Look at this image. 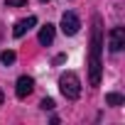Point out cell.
Returning <instances> with one entry per match:
<instances>
[{
  "label": "cell",
  "mask_w": 125,
  "mask_h": 125,
  "mask_svg": "<svg viewBox=\"0 0 125 125\" xmlns=\"http://www.w3.org/2000/svg\"><path fill=\"white\" fill-rule=\"evenodd\" d=\"M3 98H5V96H3V91H0V103H3Z\"/></svg>",
  "instance_id": "cell-13"
},
{
  "label": "cell",
  "mask_w": 125,
  "mask_h": 125,
  "mask_svg": "<svg viewBox=\"0 0 125 125\" xmlns=\"http://www.w3.org/2000/svg\"><path fill=\"white\" fill-rule=\"evenodd\" d=\"M101 52H103V27L101 17H93V34H91V54H88V81L91 86L101 83Z\"/></svg>",
  "instance_id": "cell-1"
},
{
  "label": "cell",
  "mask_w": 125,
  "mask_h": 125,
  "mask_svg": "<svg viewBox=\"0 0 125 125\" xmlns=\"http://www.w3.org/2000/svg\"><path fill=\"white\" fill-rule=\"evenodd\" d=\"M34 25H37V17H34V15H30V17L20 20V22L12 27V34H15V37H22V34H25V32H30Z\"/></svg>",
  "instance_id": "cell-6"
},
{
  "label": "cell",
  "mask_w": 125,
  "mask_h": 125,
  "mask_svg": "<svg viewBox=\"0 0 125 125\" xmlns=\"http://www.w3.org/2000/svg\"><path fill=\"white\" fill-rule=\"evenodd\" d=\"M39 3H49V0H39Z\"/></svg>",
  "instance_id": "cell-14"
},
{
  "label": "cell",
  "mask_w": 125,
  "mask_h": 125,
  "mask_svg": "<svg viewBox=\"0 0 125 125\" xmlns=\"http://www.w3.org/2000/svg\"><path fill=\"white\" fill-rule=\"evenodd\" d=\"M52 42H54V25H49V22H47V25L39 30V44H44V47H47V44H52Z\"/></svg>",
  "instance_id": "cell-7"
},
{
  "label": "cell",
  "mask_w": 125,
  "mask_h": 125,
  "mask_svg": "<svg viewBox=\"0 0 125 125\" xmlns=\"http://www.w3.org/2000/svg\"><path fill=\"white\" fill-rule=\"evenodd\" d=\"M105 103H108V105H115V108H118V105H123V103H125V98H123L120 93H108V96H105Z\"/></svg>",
  "instance_id": "cell-9"
},
{
  "label": "cell",
  "mask_w": 125,
  "mask_h": 125,
  "mask_svg": "<svg viewBox=\"0 0 125 125\" xmlns=\"http://www.w3.org/2000/svg\"><path fill=\"white\" fill-rule=\"evenodd\" d=\"M79 27H81V22H79V17L74 15V12H64L61 15V32L64 34H76L79 32Z\"/></svg>",
  "instance_id": "cell-4"
},
{
  "label": "cell",
  "mask_w": 125,
  "mask_h": 125,
  "mask_svg": "<svg viewBox=\"0 0 125 125\" xmlns=\"http://www.w3.org/2000/svg\"><path fill=\"white\" fill-rule=\"evenodd\" d=\"M32 88H34V81L30 76H20L17 79V86H15V93H17V98H27L32 93Z\"/></svg>",
  "instance_id": "cell-5"
},
{
  "label": "cell",
  "mask_w": 125,
  "mask_h": 125,
  "mask_svg": "<svg viewBox=\"0 0 125 125\" xmlns=\"http://www.w3.org/2000/svg\"><path fill=\"white\" fill-rule=\"evenodd\" d=\"M59 91H61V96H64V98L76 101V98L81 96V81H79V76H76L74 71L61 74V76H59Z\"/></svg>",
  "instance_id": "cell-2"
},
{
  "label": "cell",
  "mask_w": 125,
  "mask_h": 125,
  "mask_svg": "<svg viewBox=\"0 0 125 125\" xmlns=\"http://www.w3.org/2000/svg\"><path fill=\"white\" fill-rule=\"evenodd\" d=\"M61 61H66V54H59V56L54 59V64H61Z\"/></svg>",
  "instance_id": "cell-12"
},
{
  "label": "cell",
  "mask_w": 125,
  "mask_h": 125,
  "mask_svg": "<svg viewBox=\"0 0 125 125\" xmlns=\"http://www.w3.org/2000/svg\"><path fill=\"white\" fill-rule=\"evenodd\" d=\"M125 47V30L123 27H113L108 34V49L110 52H120Z\"/></svg>",
  "instance_id": "cell-3"
},
{
  "label": "cell",
  "mask_w": 125,
  "mask_h": 125,
  "mask_svg": "<svg viewBox=\"0 0 125 125\" xmlns=\"http://www.w3.org/2000/svg\"><path fill=\"white\" fill-rule=\"evenodd\" d=\"M15 59H17V54H15L12 49H5L3 54H0V61H3L5 66H10V64H15Z\"/></svg>",
  "instance_id": "cell-8"
},
{
  "label": "cell",
  "mask_w": 125,
  "mask_h": 125,
  "mask_svg": "<svg viewBox=\"0 0 125 125\" xmlns=\"http://www.w3.org/2000/svg\"><path fill=\"white\" fill-rule=\"evenodd\" d=\"M27 0H8V8H25Z\"/></svg>",
  "instance_id": "cell-10"
},
{
  "label": "cell",
  "mask_w": 125,
  "mask_h": 125,
  "mask_svg": "<svg viewBox=\"0 0 125 125\" xmlns=\"http://www.w3.org/2000/svg\"><path fill=\"white\" fill-rule=\"evenodd\" d=\"M39 105H42V110H52V108H54V101H52V98H44Z\"/></svg>",
  "instance_id": "cell-11"
}]
</instances>
